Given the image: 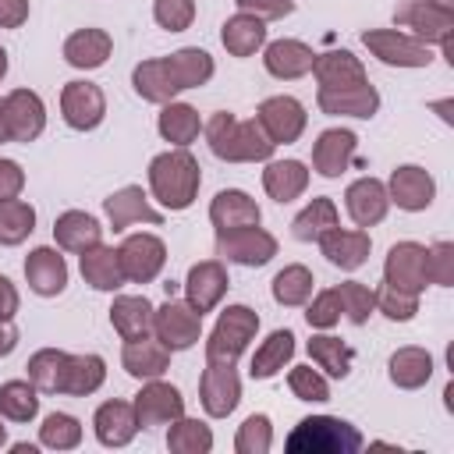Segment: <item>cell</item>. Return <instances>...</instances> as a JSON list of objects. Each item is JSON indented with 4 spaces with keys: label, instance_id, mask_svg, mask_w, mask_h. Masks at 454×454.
Segmentation results:
<instances>
[{
    "label": "cell",
    "instance_id": "cell-1",
    "mask_svg": "<svg viewBox=\"0 0 454 454\" xmlns=\"http://www.w3.org/2000/svg\"><path fill=\"white\" fill-rule=\"evenodd\" d=\"M213 57L199 46H184L170 57L142 60L131 71V85L145 103H170L184 89H199L213 78Z\"/></svg>",
    "mask_w": 454,
    "mask_h": 454
},
{
    "label": "cell",
    "instance_id": "cell-2",
    "mask_svg": "<svg viewBox=\"0 0 454 454\" xmlns=\"http://www.w3.org/2000/svg\"><path fill=\"white\" fill-rule=\"evenodd\" d=\"M206 142H209V153L223 163H266L277 149L255 117L238 121L227 110H220L206 121Z\"/></svg>",
    "mask_w": 454,
    "mask_h": 454
},
{
    "label": "cell",
    "instance_id": "cell-3",
    "mask_svg": "<svg viewBox=\"0 0 454 454\" xmlns=\"http://www.w3.org/2000/svg\"><path fill=\"white\" fill-rule=\"evenodd\" d=\"M199 184H202V167L188 149H167V153L153 156L149 188L163 209H170V213L188 209L199 195Z\"/></svg>",
    "mask_w": 454,
    "mask_h": 454
},
{
    "label": "cell",
    "instance_id": "cell-4",
    "mask_svg": "<svg viewBox=\"0 0 454 454\" xmlns=\"http://www.w3.org/2000/svg\"><path fill=\"white\" fill-rule=\"evenodd\" d=\"M284 447L291 454H355L362 450V433L337 415H309L291 429Z\"/></svg>",
    "mask_w": 454,
    "mask_h": 454
},
{
    "label": "cell",
    "instance_id": "cell-5",
    "mask_svg": "<svg viewBox=\"0 0 454 454\" xmlns=\"http://www.w3.org/2000/svg\"><path fill=\"white\" fill-rule=\"evenodd\" d=\"M259 330V316L248 305H227L206 340V362H238Z\"/></svg>",
    "mask_w": 454,
    "mask_h": 454
},
{
    "label": "cell",
    "instance_id": "cell-6",
    "mask_svg": "<svg viewBox=\"0 0 454 454\" xmlns=\"http://www.w3.org/2000/svg\"><path fill=\"white\" fill-rule=\"evenodd\" d=\"M362 43L387 67H429V60H433V50L422 39L404 35L397 28H369V32H362Z\"/></svg>",
    "mask_w": 454,
    "mask_h": 454
},
{
    "label": "cell",
    "instance_id": "cell-7",
    "mask_svg": "<svg viewBox=\"0 0 454 454\" xmlns=\"http://www.w3.org/2000/svg\"><path fill=\"white\" fill-rule=\"evenodd\" d=\"M153 333L170 351H188L202 337V316L177 298H167L160 309H153Z\"/></svg>",
    "mask_w": 454,
    "mask_h": 454
},
{
    "label": "cell",
    "instance_id": "cell-8",
    "mask_svg": "<svg viewBox=\"0 0 454 454\" xmlns=\"http://www.w3.org/2000/svg\"><path fill=\"white\" fill-rule=\"evenodd\" d=\"M199 401L209 419H227L241 401V376L234 362H206L199 380Z\"/></svg>",
    "mask_w": 454,
    "mask_h": 454
},
{
    "label": "cell",
    "instance_id": "cell-9",
    "mask_svg": "<svg viewBox=\"0 0 454 454\" xmlns=\"http://www.w3.org/2000/svg\"><path fill=\"white\" fill-rule=\"evenodd\" d=\"M216 255L238 266H266L277 255V238L270 231L255 227H234L216 234Z\"/></svg>",
    "mask_w": 454,
    "mask_h": 454
},
{
    "label": "cell",
    "instance_id": "cell-10",
    "mask_svg": "<svg viewBox=\"0 0 454 454\" xmlns=\"http://www.w3.org/2000/svg\"><path fill=\"white\" fill-rule=\"evenodd\" d=\"M255 121L262 124V131L270 135L273 145H291V142L301 138V131L309 124V114L294 96H270V99L259 103Z\"/></svg>",
    "mask_w": 454,
    "mask_h": 454
},
{
    "label": "cell",
    "instance_id": "cell-11",
    "mask_svg": "<svg viewBox=\"0 0 454 454\" xmlns=\"http://www.w3.org/2000/svg\"><path fill=\"white\" fill-rule=\"evenodd\" d=\"M117 259H121L124 280L149 284V280L160 277V270L167 262V245L156 234H128L121 241V248H117Z\"/></svg>",
    "mask_w": 454,
    "mask_h": 454
},
{
    "label": "cell",
    "instance_id": "cell-12",
    "mask_svg": "<svg viewBox=\"0 0 454 454\" xmlns=\"http://www.w3.org/2000/svg\"><path fill=\"white\" fill-rule=\"evenodd\" d=\"M383 284L408 291V294H422L429 284V270H426V245L419 241H397L387 252L383 262Z\"/></svg>",
    "mask_w": 454,
    "mask_h": 454
},
{
    "label": "cell",
    "instance_id": "cell-13",
    "mask_svg": "<svg viewBox=\"0 0 454 454\" xmlns=\"http://www.w3.org/2000/svg\"><path fill=\"white\" fill-rule=\"evenodd\" d=\"M135 419L138 429H156V426H170L174 419L184 415V397L177 387L163 383V380H145V387L135 394Z\"/></svg>",
    "mask_w": 454,
    "mask_h": 454
},
{
    "label": "cell",
    "instance_id": "cell-14",
    "mask_svg": "<svg viewBox=\"0 0 454 454\" xmlns=\"http://www.w3.org/2000/svg\"><path fill=\"white\" fill-rule=\"evenodd\" d=\"M60 114L74 131H92L106 117V96L92 82H67L60 89Z\"/></svg>",
    "mask_w": 454,
    "mask_h": 454
},
{
    "label": "cell",
    "instance_id": "cell-15",
    "mask_svg": "<svg viewBox=\"0 0 454 454\" xmlns=\"http://www.w3.org/2000/svg\"><path fill=\"white\" fill-rule=\"evenodd\" d=\"M4 124L11 142H35L46 128V106L39 92L32 89H14L4 96Z\"/></svg>",
    "mask_w": 454,
    "mask_h": 454
},
{
    "label": "cell",
    "instance_id": "cell-16",
    "mask_svg": "<svg viewBox=\"0 0 454 454\" xmlns=\"http://www.w3.org/2000/svg\"><path fill=\"white\" fill-rule=\"evenodd\" d=\"M397 21L404 25V28H411V35L415 39H422L426 46H440V43H447L450 39V32H454V11H450V4H443V0H411L401 14H397Z\"/></svg>",
    "mask_w": 454,
    "mask_h": 454
},
{
    "label": "cell",
    "instance_id": "cell-17",
    "mask_svg": "<svg viewBox=\"0 0 454 454\" xmlns=\"http://www.w3.org/2000/svg\"><path fill=\"white\" fill-rule=\"evenodd\" d=\"M227 287H231V277H227V270H223V262H220V259L195 262V266L188 270V277H184V294H188V305H192L199 316L213 312V309L223 301Z\"/></svg>",
    "mask_w": 454,
    "mask_h": 454
},
{
    "label": "cell",
    "instance_id": "cell-18",
    "mask_svg": "<svg viewBox=\"0 0 454 454\" xmlns=\"http://www.w3.org/2000/svg\"><path fill=\"white\" fill-rule=\"evenodd\" d=\"M387 195L397 209L404 213H422L429 209L433 195H436V181L429 177V170L415 167V163H404L390 174V184H387Z\"/></svg>",
    "mask_w": 454,
    "mask_h": 454
},
{
    "label": "cell",
    "instance_id": "cell-19",
    "mask_svg": "<svg viewBox=\"0 0 454 454\" xmlns=\"http://www.w3.org/2000/svg\"><path fill=\"white\" fill-rule=\"evenodd\" d=\"M344 206H348V216L355 220V227H376L387 209H390V195H387V184L376 181V177H358L348 184L344 192Z\"/></svg>",
    "mask_w": 454,
    "mask_h": 454
},
{
    "label": "cell",
    "instance_id": "cell-20",
    "mask_svg": "<svg viewBox=\"0 0 454 454\" xmlns=\"http://www.w3.org/2000/svg\"><path fill=\"white\" fill-rule=\"evenodd\" d=\"M358 149V135L348 128H326L319 131L316 145H312V167L323 177H340L348 170V163L355 160Z\"/></svg>",
    "mask_w": 454,
    "mask_h": 454
},
{
    "label": "cell",
    "instance_id": "cell-21",
    "mask_svg": "<svg viewBox=\"0 0 454 454\" xmlns=\"http://www.w3.org/2000/svg\"><path fill=\"white\" fill-rule=\"evenodd\" d=\"M103 209H106V220L114 231H128L131 223H163V213L149 206V199L138 184H124L114 195H106Z\"/></svg>",
    "mask_w": 454,
    "mask_h": 454
},
{
    "label": "cell",
    "instance_id": "cell-22",
    "mask_svg": "<svg viewBox=\"0 0 454 454\" xmlns=\"http://www.w3.org/2000/svg\"><path fill=\"white\" fill-rule=\"evenodd\" d=\"M312 74L319 82V92H337V89H351L369 82L362 60L351 50H330V53H316L312 60Z\"/></svg>",
    "mask_w": 454,
    "mask_h": 454
},
{
    "label": "cell",
    "instance_id": "cell-23",
    "mask_svg": "<svg viewBox=\"0 0 454 454\" xmlns=\"http://www.w3.org/2000/svg\"><path fill=\"white\" fill-rule=\"evenodd\" d=\"M25 280L43 298L60 294L67 287V262H64V255L57 248H50V245L32 248L28 259H25Z\"/></svg>",
    "mask_w": 454,
    "mask_h": 454
},
{
    "label": "cell",
    "instance_id": "cell-24",
    "mask_svg": "<svg viewBox=\"0 0 454 454\" xmlns=\"http://www.w3.org/2000/svg\"><path fill=\"white\" fill-rule=\"evenodd\" d=\"M92 429L103 447H128L138 433L135 404L131 401H103L92 415Z\"/></svg>",
    "mask_w": 454,
    "mask_h": 454
},
{
    "label": "cell",
    "instance_id": "cell-25",
    "mask_svg": "<svg viewBox=\"0 0 454 454\" xmlns=\"http://www.w3.org/2000/svg\"><path fill=\"white\" fill-rule=\"evenodd\" d=\"M259 220H262V213H259L255 199L245 195L241 188H223L209 202V223L216 227V234L234 231V227H255Z\"/></svg>",
    "mask_w": 454,
    "mask_h": 454
},
{
    "label": "cell",
    "instance_id": "cell-26",
    "mask_svg": "<svg viewBox=\"0 0 454 454\" xmlns=\"http://www.w3.org/2000/svg\"><path fill=\"white\" fill-rule=\"evenodd\" d=\"M312 60H316V53H312V46H305L301 39H273V43H266V50H262L266 71H270L273 78H284V82H294V78L309 74V71H312Z\"/></svg>",
    "mask_w": 454,
    "mask_h": 454
},
{
    "label": "cell",
    "instance_id": "cell-27",
    "mask_svg": "<svg viewBox=\"0 0 454 454\" xmlns=\"http://www.w3.org/2000/svg\"><path fill=\"white\" fill-rule=\"evenodd\" d=\"M316 103L330 117H362V121H369L380 110V92H376V85L362 82V85L337 89V92H316Z\"/></svg>",
    "mask_w": 454,
    "mask_h": 454
},
{
    "label": "cell",
    "instance_id": "cell-28",
    "mask_svg": "<svg viewBox=\"0 0 454 454\" xmlns=\"http://www.w3.org/2000/svg\"><path fill=\"white\" fill-rule=\"evenodd\" d=\"M319 252L326 255V262L330 266H340V270H358V266H365V259H369V248H372V241H369V234L358 227V231H340V227H333V231H326L319 241Z\"/></svg>",
    "mask_w": 454,
    "mask_h": 454
},
{
    "label": "cell",
    "instance_id": "cell-29",
    "mask_svg": "<svg viewBox=\"0 0 454 454\" xmlns=\"http://www.w3.org/2000/svg\"><path fill=\"white\" fill-rule=\"evenodd\" d=\"M121 365H124V372L135 376V380H160V376L170 369V348H163L156 337L124 340Z\"/></svg>",
    "mask_w": 454,
    "mask_h": 454
},
{
    "label": "cell",
    "instance_id": "cell-30",
    "mask_svg": "<svg viewBox=\"0 0 454 454\" xmlns=\"http://www.w3.org/2000/svg\"><path fill=\"white\" fill-rule=\"evenodd\" d=\"M114 50V39L103 32V28H78L64 39V60L78 71H96L106 64Z\"/></svg>",
    "mask_w": 454,
    "mask_h": 454
},
{
    "label": "cell",
    "instance_id": "cell-31",
    "mask_svg": "<svg viewBox=\"0 0 454 454\" xmlns=\"http://www.w3.org/2000/svg\"><path fill=\"white\" fill-rule=\"evenodd\" d=\"M53 238H57V245H60L64 252L82 255L85 248H92V245L103 241V227H99V220H96L92 213L67 209V213H60V216L53 220Z\"/></svg>",
    "mask_w": 454,
    "mask_h": 454
},
{
    "label": "cell",
    "instance_id": "cell-32",
    "mask_svg": "<svg viewBox=\"0 0 454 454\" xmlns=\"http://www.w3.org/2000/svg\"><path fill=\"white\" fill-rule=\"evenodd\" d=\"M110 323L121 340H138L153 333V301L145 294H117L110 305Z\"/></svg>",
    "mask_w": 454,
    "mask_h": 454
},
{
    "label": "cell",
    "instance_id": "cell-33",
    "mask_svg": "<svg viewBox=\"0 0 454 454\" xmlns=\"http://www.w3.org/2000/svg\"><path fill=\"white\" fill-rule=\"evenodd\" d=\"M103 380H106V362L99 355H67L57 394L89 397V394H96L103 387Z\"/></svg>",
    "mask_w": 454,
    "mask_h": 454
},
{
    "label": "cell",
    "instance_id": "cell-34",
    "mask_svg": "<svg viewBox=\"0 0 454 454\" xmlns=\"http://www.w3.org/2000/svg\"><path fill=\"white\" fill-rule=\"evenodd\" d=\"M262 188L273 202H291L309 188V170L301 160H266L262 170Z\"/></svg>",
    "mask_w": 454,
    "mask_h": 454
},
{
    "label": "cell",
    "instance_id": "cell-35",
    "mask_svg": "<svg viewBox=\"0 0 454 454\" xmlns=\"http://www.w3.org/2000/svg\"><path fill=\"white\" fill-rule=\"evenodd\" d=\"M82 277L96 291H117V287L128 284L124 270H121V259H117V248H110L103 241L82 252Z\"/></svg>",
    "mask_w": 454,
    "mask_h": 454
},
{
    "label": "cell",
    "instance_id": "cell-36",
    "mask_svg": "<svg viewBox=\"0 0 454 454\" xmlns=\"http://www.w3.org/2000/svg\"><path fill=\"white\" fill-rule=\"evenodd\" d=\"M220 43H223V50H227L231 57H252L259 46H266V21L255 18V14L238 11L234 18L223 21Z\"/></svg>",
    "mask_w": 454,
    "mask_h": 454
},
{
    "label": "cell",
    "instance_id": "cell-37",
    "mask_svg": "<svg viewBox=\"0 0 454 454\" xmlns=\"http://www.w3.org/2000/svg\"><path fill=\"white\" fill-rule=\"evenodd\" d=\"M390 383L401 390H419L433 380V355L426 348H397L387 362Z\"/></svg>",
    "mask_w": 454,
    "mask_h": 454
},
{
    "label": "cell",
    "instance_id": "cell-38",
    "mask_svg": "<svg viewBox=\"0 0 454 454\" xmlns=\"http://www.w3.org/2000/svg\"><path fill=\"white\" fill-rule=\"evenodd\" d=\"M156 128H160V135H163L170 145L188 149V145L199 138L202 121H199V110H195V106H188V103H174V99H170V103H163Z\"/></svg>",
    "mask_w": 454,
    "mask_h": 454
},
{
    "label": "cell",
    "instance_id": "cell-39",
    "mask_svg": "<svg viewBox=\"0 0 454 454\" xmlns=\"http://www.w3.org/2000/svg\"><path fill=\"white\" fill-rule=\"evenodd\" d=\"M291 355H294V333H291V330H273V333L255 348V355H252V365H248L252 380H270V376H277V372L291 362Z\"/></svg>",
    "mask_w": 454,
    "mask_h": 454
},
{
    "label": "cell",
    "instance_id": "cell-40",
    "mask_svg": "<svg viewBox=\"0 0 454 454\" xmlns=\"http://www.w3.org/2000/svg\"><path fill=\"white\" fill-rule=\"evenodd\" d=\"M333 227H340V216H337L333 199H326V195L312 199V202L291 220V234H294L298 241H319V238H323L326 231H333Z\"/></svg>",
    "mask_w": 454,
    "mask_h": 454
},
{
    "label": "cell",
    "instance_id": "cell-41",
    "mask_svg": "<svg viewBox=\"0 0 454 454\" xmlns=\"http://www.w3.org/2000/svg\"><path fill=\"white\" fill-rule=\"evenodd\" d=\"M309 358L326 372V376H333V380H344L348 372H351V362H355V351L340 340V337H333V333H316L312 340H309Z\"/></svg>",
    "mask_w": 454,
    "mask_h": 454
},
{
    "label": "cell",
    "instance_id": "cell-42",
    "mask_svg": "<svg viewBox=\"0 0 454 454\" xmlns=\"http://www.w3.org/2000/svg\"><path fill=\"white\" fill-rule=\"evenodd\" d=\"M312 284H316L312 270L301 266V262H291L273 277V301L284 305V309H298L312 298Z\"/></svg>",
    "mask_w": 454,
    "mask_h": 454
},
{
    "label": "cell",
    "instance_id": "cell-43",
    "mask_svg": "<svg viewBox=\"0 0 454 454\" xmlns=\"http://www.w3.org/2000/svg\"><path fill=\"white\" fill-rule=\"evenodd\" d=\"M0 415L11 422H32L39 415V390L32 387V380L0 383Z\"/></svg>",
    "mask_w": 454,
    "mask_h": 454
},
{
    "label": "cell",
    "instance_id": "cell-44",
    "mask_svg": "<svg viewBox=\"0 0 454 454\" xmlns=\"http://www.w3.org/2000/svg\"><path fill=\"white\" fill-rule=\"evenodd\" d=\"M167 447L174 454H209L213 450V429L199 419H174L167 433Z\"/></svg>",
    "mask_w": 454,
    "mask_h": 454
},
{
    "label": "cell",
    "instance_id": "cell-45",
    "mask_svg": "<svg viewBox=\"0 0 454 454\" xmlns=\"http://www.w3.org/2000/svg\"><path fill=\"white\" fill-rule=\"evenodd\" d=\"M35 231V209L25 199H0V245H21Z\"/></svg>",
    "mask_w": 454,
    "mask_h": 454
},
{
    "label": "cell",
    "instance_id": "cell-46",
    "mask_svg": "<svg viewBox=\"0 0 454 454\" xmlns=\"http://www.w3.org/2000/svg\"><path fill=\"white\" fill-rule=\"evenodd\" d=\"M64 362H67V351H60V348H43V351H35V355L28 358V365H25L32 387H35L39 394H57L60 376H64Z\"/></svg>",
    "mask_w": 454,
    "mask_h": 454
},
{
    "label": "cell",
    "instance_id": "cell-47",
    "mask_svg": "<svg viewBox=\"0 0 454 454\" xmlns=\"http://www.w3.org/2000/svg\"><path fill=\"white\" fill-rule=\"evenodd\" d=\"M39 443L50 450H74L82 443V422L67 411H50L39 426Z\"/></svg>",
    "mask_w": 454,
    "mask_h": 454
},
{
    "label": "cell",
    "instance_id": "cell-48",
    "mask_svg": "<svg viewBox=\"0 0 454 454\" xmlns=\"http://www.w3.org/2000/svg\"><path fill=\"white\" fill-rule=\"evenodd\" d=\"M333 291H337V301H340V316H348L355 326L369 323V316H372V309H376V291H372L369 284H362V280H344V284H337Z\"/></svg>",
    "mask_w": 454,
    "mask_h": 454
},
{
    "label": "cell",
    "instance_id": "cell-49",
    "mask_svg": "<svg viewBox=\"0 0 454 454\" xmlns=\"http://www.w3.org/2000/svg\"><path fill=\"white\" fill-rule=\"evenodd\" d=\"M273 447V426L266 415H248L241 426H238V436H234V450L238 454H266Z\"/></svg>",
    "mask_w": 454,
    "mask_h": 454
},
{
    "label": "cell",
    "instance_id": "cell-50",
    "mask_svg": "<svg viewBox=\"0 0 454 454\" xmlns=\"http://www.w3.org/2000/svg\"><path fill=\"white\" fill-rule=\"evenodd\" d=\"M287 387H291V394L298 397V401H330V383H326V376L323 372H316L312 365H294L291 372H287Z\"/></svg>",
    "mask_w": 454,
    "mask_h": 454
},
{
    "label": "cell",
    "instance_id": "cell-51",
    "mask_svg": "<svg viewBox=\"0 0 454 454\" xmlns=\"http://www.w3.org/2000/svg\"><path fill=\"white\" fill-rule=\"evenodd\" d=\"M376 309H380L387 319H394V323H408V319H415V312H419V294H408V291H397V287L383 284V287L376 291Z\"/></svg>",
    "mask_w": 454,
    "mask_h": 454
},
{
    "label": "cell",
    "instance_id": "cell-52",
    "mask_svg": "<svg viewBox=\"0 0 454 454\" xmlns=\"http://www.w3.org/2000/svg\"><path fill=\"white\" fill-rule=\"evenodd\" d=\"M153 18L167 32H184L195 21V0H156Z\"/></svg>",
    "mask_w": 454,
    "mask_h": 454
},
{
    "label": "cell",
    "instance_id": "cell-53",
    "mask_svg": "<svg viewBox=\"0 0 454 454\" xmlns=\"http://www.w3.org/2000/svg\"><path fill=\"white\" fill-rule=\"evenodd\" d=\"M305 305H309V309H305V319H309L312 330H330V326L340 323V301H337V291H333V287L319 291V294L309 298Z\"/></svg>",
    "mask_w": 454,
    "mask_h": 454
},
{
    "label": "cell",
    "instance_id": "cell-54",
    "mask_svg": "<svg viewBox=\"0 0 454 454\" xmlns=\"http://www.w3.org/2000/svg\"><path fill=\"white\" fill-rule=\"evenodd\" d=\"M426 270H429V284L450 287L454 284V245L436 241L433 248H426Z\"/></svg>",
    "mask_w": 454,
    "mask_h": 454
},
{
    "label": "cell",
    "instance_id": "cell-55",
    "mask_svg": "<svg viewBox=\"0 0 454 454\" xmlns=\"http://www.w3.org/2000/svg\"><path fill=\"white\" fill-rule=\"evenodd\" d=\"M238 11L245 14H255L262 21H273V18H287L294 11V0H234Z\"/></svg>",
    "mask_w": 454,
    "mask_h": 454
},
{
    "label": "cell",
    "instance_id": "cell-56",
    "mask_svg": "<svg viewBox=\"0 0 454 454\" xmlns=\"http://www.w3.org/2000/svg\"><path fill=\"white\" fill-rule=\"evenodd\" d=\"M25 188V170L14 160H0V199H18Z\"/></svg>",
    "mask_w": 454,
    "mask_h": 454
},
{
    "label": "cell",
    "instance_id": "cell-57",
    "mask_svg": "<svg viewBox=\"0 0 454 454\" xmlns=\"http://www.w3.org/2000/svg\"><path fill=\"white\" fill-rule=\"evenodd\" d=\"M28 21V0H0V28H21Z\"/></svg>",
    "mask_w": 454,
    "mask_h": 454
},
{
    "label": "cell",
    "instance_id": "cell-58",
    "mask_svg": "<svg viewBox=\"0 0 454 454\" xmlns=\"http://www.w3.org/2000/svg\"><path fill=\"white\" fill-rule=\"evenodd\" d=\"M18 287L7 280V277H0V319H14V312H18Z\"/></svg>",
    "mask_w": 454,
    "mask_h": 454
},
{
    "label": "cell",
    "instance_id": "cell-59",
    "mask_svg": "<svg viewBox=\"0 0 454 454\" xmlns=\"http://www.w3.org/2000/svg\"><path fill=\"white\" fill-rule=\"evenodd\" d=\"M18 348V330L11 319H0V358H7Z\"/></svg>",
    "mask_w": 454,
    "mask_h": 454
},
{
    "label": "cell",
    "instance_id": "cell-60",
    "mask_svg": "<svg viewBox=\"0 0 454 454\" xmlns=\"http://www.w3.org/2000/svg\"><path fill=\"white\" fill-rule=\"evenodd\" d=\"M11 450H14V454H35V447H32V443H14Z\"/></svg>",
    "mask_w": 454,
    "mask_h": 454
},
{
    "label": "cell",
    "instance_id": "cell-61",
    "mask_svg": "<svg viewBox=\"0 0 454 454\" xmlns=\"http://www.w3.org/2000/svg\"><path fill=\"white\" fill-rule=\"evenodd\" d=\"M0 142H11L7 138V124H4V99H0Z\"/></svg>",
    "mask_w": 454,
    "mask_h": 454
},
{
    "label": "cell",
    "instance_id": "cell-62",
    "mask_svg": "<svg viewBox=\"0 0 454 454\" xmlns=\"http://www.w3.org/2000/svg\"><path fill=\"white\" fill-rule=\"evenodd\" d=\"M4 74H7V50L0 46V82H4Z\"/></svg>",
    "mask_w": 454,
    "mask_h": 454
},
{
    "label": "cell",
    "instance_id": "cell-63",
    "mask_svg": "<svg viewBox=\"0 0 454 454\" xmlns=\"http://www.w3.org/2000/svg\"><path fill=\"white\" fill-rule=\"evenodd\" d=\"M163 291H167V298H174V294H177V284H174V280H167V284H163Z\"/></svg>",
    "mask_w": 454,
    "mask_h": 454
},
{
    "label": "cell",
    "instance_id": "cell-64",
    "mask_svg": "<svg viewBox=\"0 0 454 454\" xmlns=\"http://www.w3.org/2000/svg\"><path fill=\"white\" fill-rule=\"evenodd\" d=\"M4 443H7V426L0 422V447H4Z\"/></svg>",
    "mask_w": 454,
    "mask_h": 454
}]
</instances>
